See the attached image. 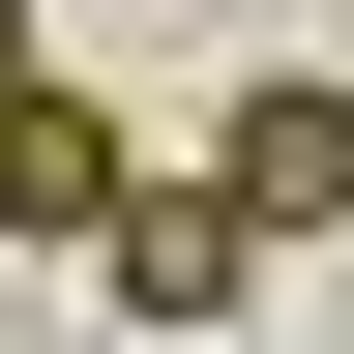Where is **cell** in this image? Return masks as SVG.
Here are the masks:
<instances>
[{
	"instance_id": "cell-1",
	"label": "cell",
	"mask_w": 354,
	"mask_h": 354,
	"mask_svg": "<svg viewBox=\"0 0 354 354\" xmlns=\"http://www.w3.org/2000/svg\"><path fill=\"white\" fill-rule=\"evenodd\" d=\"M236 266H295V236H266L236 177H148V207L88 236V295H118V325H236Z\"/></svg>"
},
{
	"instance_id": "cell-2",
	"label": "cell",
	"mask_w": 354,
	"mask_h": 354,
	"mask_svg": "<svg viewBox=\"0 0 354 354\" xmlns=\"http://www.w3.org/2000/svg\"><path fill=\"white\" fill-rule=\"evenodd\" d=\"M118 207H148V177H118V118H88V88H0V236H30V266H88Z\"/></svg>"
},
{
	"instance_id": "cell-3",
	"label": "cell",
	"mask_w": 354,
	"mask_h": 354,
	"mask_svg": "<svg viewBox=\"0 0 354 354\" xmlns=\"http://www.w3.org/2000/svg\"><path fill=\"white\" fill-rule=\"evenodd\" d=\"M266 236H354V88H236V148H207Z\"/></svg>"
},
{
	"instance_id": "cell-4",
	"label": "cell",
	"mask_w": 354,
	"mask_h": 354,
	"mask_svg": "<svg viewBox=\"0 0 354 354\" xmlns=\"http://www.w3.org/2000/svg\"><path fill=\"white\" fill-rule=\"evenodd\" d=\"M0 88H59V59H30V0H0Z\"/></svg>"
}]
</instances>
